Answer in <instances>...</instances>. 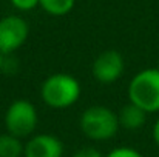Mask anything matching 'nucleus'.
Segmentation results:
<instances>
[{
	"mask_svg": "<svg viewBox=\"0 0 159 157\" xmlns=\"http://www.w3.org/2000/svg\"><path fill=\"white\" fill-rule=\"evenodd\" d=\"M42 100L48 106L56 109H63L74 105L80 97V83L76 77L56 72L47 77L40 88Z\"/></svg>",
	"mask_w": 159,
	"mask_h": 157,
	"instance_id": "f257e3e1",
	"label": "nucleus"
},
{
	"mask_svg": "<svg viewBox=\"0 0 159 157\" xmlns=\"http://www.w3.org/2000/svg\"><path fill=\"white\" fill-rule=\"evenodd\" d=\"M119 128L117 112L104 105H93L80 116V129L91 140H108Z\"/></svg>",
	"mask_w": 159,
	"mask_h": 157,
	"instance_id": "f03ea898",
	"label": "nucleus"
},
{
	"mask_svg": "<svg viewBox=\"0 0 159 157\" xmlns=\"http://www.w3.org/2000/svg\"><path fill=\"white\" fill-rule=\"evenodd\" d=\"M128 99L147 112L159 111V69L147 68L139 71L128 85Z\"/></svg>",
	"mask_w": 159,
	"mask_h": 157,
	"instance_id": "7ed1b4c3",
	"label": "nucleus"
},
{
	"mask_svg": "<svg viewBox=\"0 0 159 157\" xmlns=\"http://www.w3.org/2000/svg\"><path fill=\"white\" fill-rule=\"evenodd\" d=\"M39 123V114L36 106L30 100L19 99L8 106L5 114V126L6 133L23 139L33 136Z\"/></svg>",
	"mask_w": 159,
	"mask_h": 157,
	"instance_id": "20e7f679",
	"label": "nucleus"
},
{
	"mask_svg": "<svg viewBox=\"0 0 159 157\" xmlns=\"http://www.w3.org/2000/svg\"><path fill=\"white\" fill-rule=\"evenodd\" d=\"M30 26L19 15H6L0 19V52L3 55L17 51L28 39Z\"/></svg>",
	"mask_w": 159,
	"mask_h": 157,
	"instance_id": "39448f33",
	"label": "nucleus"
},
{
	"mask_svg": "<svg viewBox=\"0 0 159 157\" xmlns=\"http://www.w3.org/2000/svg\"><path fill=\"white\" fill-rule=\"evenodd\" d=\"M125 69V62L122 54L114 50H107L101 52L93 62V77L104 85H110L116 82Z\"/></svg>",
	"mask_w": 159,
	"mask_h": 157,
	"instance_id": "423d86ee",
	"label": "nucleus"
},
{
	"mask_svg": "<svg viewBox=\"0 0 159 157\" xmlns=\"http://www.w3.org/2000/svg\"><path fill=\"white\" fill-rule=\"evenodd\" d=\"M63 143L53 134H36L25 145V157H62Z\"/></svg>",
	"mask_w": 159,
	"mask_h": 157,
	"instance_id": "0eeeda50",
	"label": "nucleus"
},
{
	"mask_svg": "<svg viewBox=\"0 0 159 157\" xmlns=\"http://www.w3.org/2000/svg\"><path fill=\"white\" fill-rule=\"evenodd\" d=\"M147 111H144L142 108H139L138 105L128 102L120 108V111L117 112V119H119V126L125 128L128 131H134L144 126L145 120H147Z\"/></svg>",
	"mask_w": 159,
	"mask_h": 157,
	"instance_id": "6e6552de",
	"label": "nucleus"
},
{
	"mask_svg": "<svg viewBox=\"0 0 159 157\" xmlns=\"http://www.w3.org/2000/svg\"><path fill=\"white\" fill-rule=\"evenodd\" d=\"M25 154V145L22 139L5 133L0 134V157H22Z\"/></svg>",
	"mask_w": 159,
	"mask_h": 157,
	"instance_id": "1a4fd4ad",
	"label": "nucleus"
},
{
	"mask_svg": "<svg viewBox=\"0 0 159 157\" xmlns=\"http://www.w3.org/2000/svg\"><path fill=\"white\" fill-rule=\"evenodd\" d=\"M74 5L76 0H39V6L50 15H56V17L71 12Z\"/></svg>",
	"mask_w": 159,
	"mask_h": 157,
	"instance_id": "9d476101",
	"label": "nucleus"
},
{
	"mask_svg": "<svg viewBox=\"0 0 159 157\" xmlns=\"http://www.w3.org/2000/svg\"><path fill=\"white\" fill-rule=\"evenodd\" d=\"M105 157H144V156L139 151L133 150V148L120 146V148H114L113 151H110Z\"/></svg>",
	"mask_w": 159,
	"mask_h": 157,
	"instance_id": "9b49d317",
	"label": "nucleus"
},
{
	"mask_svg": "<svg viewBox=\"0 0 159 157\" xmlns=\"http://www.w3.org/2000/svg\"><path fill=\"white\" fill-rule=\"evenodd\" d=\"M11 3L19 11H31L39 6V0H11Z\"/></svg>",
	"mask_w": 159,
	"mask_h": 157,
	"instance_id": "f8f14e48",
	"label": "nucleus"
},
{
	"mask_svg": "<svg viewBox=\"0 0 159 157\" xmlns=\"http://www.w3.org/2000/svg\"><path fill=\"white\" fill-rule=\"evenodd\" d=\"M73 157H105V156L99 150H96L93 146H85V148H80L79 151H76Z\"/></svg>",
	"mask_w": 159,
	"mask_h": 157,
	"instance_id": "ddd939ff",
	"label": "nucleus"
},
{
	"mask_svg": "<svg viewBox=\"0 0 159 157\" xmlns=\"http://www.w3.org/2000/svg\"><path fill=\"white\" fill-rule=\"evenodd\" d=\"M153 140L159 146V117H158V120L155 122V125H153Z\"/></svg>",
	"mask_w": 159,
	"mask_h": 157,
	"instance_id": "4468645a",
	"label": "nucleus"
},
{
	"mask_svg": "<svg viewBox=\"0 0 159 157\" xmlns=\"http://www.w3.org/2000/svg\"><path fill=\"white\" fill-rule=\"evenodd\" d=\"M2 66H3V54L0 52V68H2Z\"/></svg>",
	"mask_w": 159,
	"mask_h": 157,
	"instance_id": "2eb2a0df",
	"label": "nucleus"
},
{
	"mask_svg": "<svg viewBox=\"0 0 159 157\" xmlns=\"http://www.w3.org/2000/svg\"><path fill=\"white\" fill-rule=\"evenodd\" d=\"M156 68H158V69H159V60H158V66H156Z\"/></svg>",
	"mask_w": 159,
	"mask_h": 157,
	"instance_id": "dca6fc26",
	"label": "nucleus"
}]
</instances>
